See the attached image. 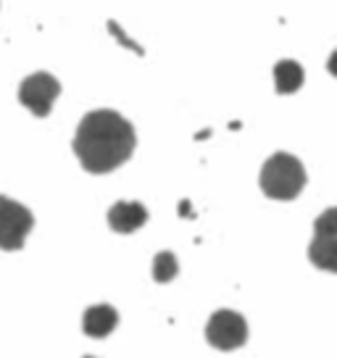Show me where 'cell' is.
Returning <instances> with one entry per match:
<instances>
[{
	"label": "cell",
	"instance_id": "cell-2",
	"mask_svg": "<svg viewBox=\"0 0 337 358\" xmlns=\"http://www.w3.org/2000/svg\"><path fill=\"white\" fill-rule=\"evenodd\" d=\"M259 182L271 201H292L306 187V166L290 153H274L261 169Z\"/></svg>",
	"mask_w": 337,
	"mask_h": 358
},
{
	"label": "cell",
	"instance_id": "cell-4",
	"mask_svg": "<svg viewBox=\"0 0 337 358\" xmlns=\"http://www.w3.org/2000/svg\"><path fill=\"white\" fill-rule=\"evenodd\" d=\"M308 258L316 268L337 274V208H327L316 219Z\"/></svg>",
	"mask_w": 337,
	"mask_h": 358
},
{
	"label": "cell",
	"instance_id": "cell-11",
	"mask_svg": "<svg viewBox=\"0 0 337 358\" xmlns=\"http://www.w3.org/2000/svg\"><path fill=\"white\" fill-rule=\"evenodd\" d=\"M108 29H111V34H116V37H119V43H122L124 48H129V50H135V53H143V48H140L137 43H132V40L122 32V27H119L116 22H108Z\"/></svg>",
	"mask_w": 337,
	"mask_h": 358
},
{
	"label": "cell",
	"instance_id": "cell-10",
	"mask_svg": "<svg viewBox=\"0 0 337 358\" xmlns=\"http://www.w3.org/2000/svg\"><path fill=\"white\" fill-rule=\"evenodd\" d=\"M177 271H180V264H177V256H174V253L161 250V253L153 258V280L161 282V285H166V282L174 280Z\"/></svg>",
	"mask_w": 337,
	"mask_h": 358
},
{
	"label": "cell",
	"instance_id": "cell-7",
	"mask_svg": "<svg viewBox=\"0 0 337 358\" xmlns=\"http://www.w3.org/2000/svg\"><path fill=\"white\" fill-rule=\"evenodd\" d=\"M148 222V208L135 201H119L108 211V227L119 235H129Z\"/></svg>",
	"mask_w": 337,
	"mask_h": 358
},
{
	"label": "cell",
	"instance_id": "cell-8",
	"mask_svg": "<svg viewBox=\"0 0 337 358\" xmlns=\"http://www.w3.org/2000/svg\"><path fill=\"white\" fill-rule=\"evenodd\" d=\"M116 324H119V313H116V308L106 306V303L90 306L85 311V316H82V329H85V335L90 337L111 335L113 329H116Z\"/></svg>",
	"mask_w": 337,
	"mask_h": 358
},
{
	"label": "cell",
	"instance_id": "cell-9",
	"mask_svg": "<svg viewBox=\"0 0 337 358\" xmlns=\"http://www.w3.org/2000/svg\"><path fill=\"white\" fill-rule=\"evenodd\" d=\"M274 85H277V92L282 95H292L295 90H301L303 85V69L298 61H280L274 66Z\"/></svg>",
	"mask_w": 337,
	"mask_h": 358
},
{
	"label": "cell",
	"instance_id": "cell-6",
	"mask_svg": "<svg viewBox=\"0 0 337 358\" xmlns=\"http://www.w3.org/2000/svg\"><path fill=\"white\" fill-rule=\"evenodd\" d=\"M206 340L219 350H235V348L245 345L248 340V322L237 311L222 308L216 311L208 324H206Z\"/></svg>",
	"mask_w": 337,
	"mask_h": 358
},
{
	"label": "cell",
	"instance_id": "cell-3",
	"mask_svg": "<svg viewBox=\"0 0 337 358\" xmlns=\"http://www.w3.org/2000/svg\"><path fill=\"white\" fill-rule=\"evenodd\" d=\"M32 227L34 216L27 206L0 195V250H22Z\"/></svg>",
	"mask_w": 337,
	"mask_h": 358
},
{
	"label": "cell",
	"instance_id": "cell-5",
	"mask_svg": "<svg viewBox=\"0 0 337 358\" xmlns=\"http://www.w3.org/2000/svg\"><path fill=\"white\" fill-rule=\"evenodd\" d=\"M58 95H61V82L53 74H48V71L29 74L19 85V101H22V106H27L40 119H45L48 113H50Z\"/></svg>",
	"mask_w": 337,
	"mask_h": 358
},
{
	"label": "cell",
	"instance_id": "cell-1",
	"mask_svg": "<svg viewBox=\"0 0 337 358\" xmlns=\"http://www.w3.org/2000/svg\"><path fill=\"white\" fill-rule=\"evenodd\" d=\"M135 127L111 108L90 111L77 127L74 153L90 174H108L135 153Z\"/></svg>",
	"mask_w": 337,
	"mask_h": 358
},
{
	"label": "cell",
	"instance_id": "cell-13",
	"mask_svg": "<svg viewBox=\"0 0 337 358\" xmlns=\"http://www.w3.org/2000/svg\"><path fill=\"white\" fill-rule=\"evenodd\" d=\"M85 358H95V356H85Z\"/></svg>",
	"mask_w": 337,
	"mask_h": 358
},
{
	"label": "cell",
	"instance_id": "cell-12",
	"mask_svg": "<svg viewBox=\"0 0 337 358\" xmlns=\"http://www.w3.org/2000/svg\"><path fill=\"white\" fill-rule=\"evenodd\" d=\"M327 69H329V74H332V77H337V50L329 56V61H327Z\"/></svg>",
	"mask_w": 337,
	"mask_h": 358
}]
</instances>
